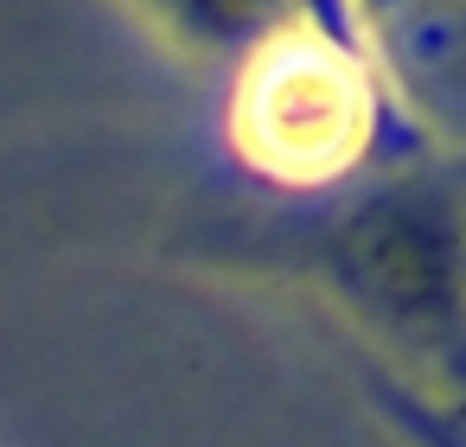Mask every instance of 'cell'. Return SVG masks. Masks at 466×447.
I'll return each instance as SVG.
<instances>
[{"instance_id":"cell-4","label":"cell","mask_w":466,"mask_h":447,"mask_svg":"<svg viewBox=\"0 0 466 447\" xmlns=\"http://www.w3.org/2000/svg\"><path fill=\"white\" fill-rule=\"evenodd\" d=\"M364 390L409 447H466V402L434 396V390H421L383 364H364Z\"/></svg>"},{"instance_id":"cell-2","label":"cell","mask_w":466,"mask_h":447,"mask_svg":"<svg viewBox=\"0 0 466 447\" xmlns=\"http://www.w3.org/2000/svg\"><path fill=\"white\" fill-rule=\"evenodd\" d=\"M224 135L256 179L294 198L358 186L364 173H377L383 154L415 141L377 52L332 46L300 20L275 26L237 58Z\"/></svg>"},{"instance_id":"cell-5","label":"cell","mask_w":466,"mask_h":447,"mask_svg":"<svg viewBox=\"0 0 466 447\" xmlns=\"http://www.w3.org/2000/svg\"><path fill=\"white\" fill-rule=\"evenodd\" d=\"M294 20L326 33L332 46H351V52H377V33H370V14L364 0H294Z\"/></svg>"},{"instance_id":"cell-3","label":"cell","mask_w":466,"mask_h":447,"mask_svg":"<svg viewBox=\"0 0 466 447\" xmlns=\"http://www.w3.org/2000/svg\"><path fill=\"white\" fill-rule=\"evenodd\" d=\"M141 14H154L179 46L211 52V58H243L249 46H262L275 26L294 20V0H135Z\"/></svg>"},{"instance_id":"cell-1","label":"cell","mask_w":466,"mask_h":447,"mask_svg":"<svg viewBox=\"0 0 466 447\" xmlns=\"http://www.w3.org/2000/svg\"><path fill=\"white\" fill-rule=\"evenodd\" d=\"M243 262L313 281L370 332V364L466 402V186L441 167L396 160L332 211L243 243Z\"/></svg>"}]
</instances>
